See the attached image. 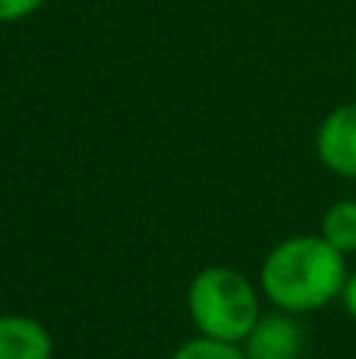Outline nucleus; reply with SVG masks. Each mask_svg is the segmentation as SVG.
Segmentation results:
<instances>
[{
	"label": "nucleus",
	"mask_w": 356,
	"mask_h": 359,
	"mask_svg": "<svg viewBox=\"0 0 356 359\" xmlns=\"http://www.w3.org/2000/svg\"><path fill=\"white\" fill-rule=\"evenodd\" d=\"M315 155L331 174L356 180V104H344L322 120L315 133Z\"/></svg>",
	"instance_id": "nucleus-4"
},
{
	"label": "nucleus",
	"mask_w": 356,
	"mask_h": 359,
	"mask_svg": "<svg viewBox=\"0 0 356 359\" xmlns=\"http://www.w3.org/2000/svg\"><path fill=\"white\" fill-rule=\"evenodd\" d=\"M170 359H246L240 344H227V341H214V337H193V341L180 344L170 353Z\"/></svg>",
	"instance_id": "nucleus-7"
},
{
	"label": "nucleus",
	"mask_w": 356,
	"mask_h": 359,
	"mask_svg": "<svg viewBox=\"0 0 356 359\" xmlns=\"http://www.w3.org/2000/svg\"><path fill=\"white\" fill-rule=\"evenodd\" d=\"M0 359H54V337L38 318L0 316Z\"/></svg>",
	"instance_id": "nucleus-5"
},
{
	"label": "nucleus",
	"mask_w": 356,
	"mask_h": 359,
	"mask_svg": "<svg viewBox=\"0 0 356 359\" xmlns=\"http://www.w3.org/2000/svg\"><path fill=\"white\" fill-rule=\"evenodd\" d=\"M48 0H0V22H16L32 13H38Z\"/></svg>",
	"instance_id": "nucleus-8"
},
{
	"label": "nucleus",
	"mask_w": 356,
	"mask_h": 359,
	"mask_svg": "<svg viewBox=\"0 0 356 359\" xmlns=\"http://www.w3.org/2000/svg\"><path fill=\"white\" fill-rule=\"evenodd\" d=\"M246 359H300L306 350V328L290 312H262L243 344Z\"/></svg>",
	"instance_id": "nucleus-3"
},
{
	"label": "nucleus",
	"mask_w": 356,
	"mask_h": 359,
	"mask_svg": "<svg viewBox=\"0 0 356 359\" xmlns=\"http://www.w3.org/2000/svg\"><path fill=\"white\" fill-rule=\"evenodd\" d=\"M341 303H344L347 316L356 322V271H350V278H347L344 284V293H341Z\"/></svg>",
	"instance_id": "nucleus-9"
},
{
	"label": "nucleus",
	"mask_w": 356,
	"mask_h": 359,
	"mask_svg": "<svg viewBox=\"0 0 356 359\" xmlns=\"http://www.w3.org/2000/svg\"><path fill=\"white\" fill-rule=\"evenodd\" d=\"M319 233L338 252L344 255L356 252V198H341V202L328 205V211L322 215Z\"/></svg>",
	"instance_id": "nucleus-6"
},
{
	"label": "nucleus",
	"mask_w": 356,
	"mask_h": 359,
	"mask_svg": "<svg viewBox=\"0 0 356 359\" xmlns=\"http://www.w3.org/2000/svg\"><path fill=\"white\" fill-rule=\"evenodd\" d=\"M350 278L347 255L338 252L322 233L287 236L262 259L259 287L275 309L290 316L319 312L341 299Z\"/></svg>",
	"instance_id": "nucleus-1"
},
{
	"label": "nucleus",
	"mask_w": 356,
	"mask_h": 359,
	"mask_svg": "<svg viewBox=\"0 0 356 359\" xmlns=\"http://www.w3.org/2000/svg\"><path fill=\"white\" fill-rule=\"evenodd\" d=\"M186 312L202 337L243 344L262 318L259 290L243 271L227 265H208L189 280Z\"/></svg>",
	"instance_id": "nucleus-2"
}]
</instances>
